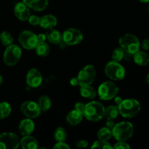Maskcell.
I'll list each match as a JSON object with an SVG mask.
<instances>
[{
	"label": "cell",
	"instance_id": "obj_34",
	"mask_svg": "<svg viewBox=\"0 0 149 149\" xmlns=\"http://www.w3.org/2000/svg\"><path fill=\"white\" fill-rule=\"evenodd\" d=\"M54 149H69L70 146L64 142H57L53 146Z\"/></svg>",
	"mask_w": 149,
	"mask_h": 149
},
{
	"label": "cell",
	"instance_id": "obj_4",
	"mask_svg": "<svg viewBox=\"0 0 149 149\" xmlns=\"http://www.w3.org/2000/svg\"><path fill=\"white\" fill-rule=\"evenodd\" d=\"M119 45L126 53L132 55L138 52L141 47V43L138 38L132 33H127L119 38Z\"/></svg>",
	"mask_w": 149,
	"mask_h": 149
},
{
	"label": "cell",
	"instance_id": "obj_21",
	"mask_svg": "<svg viewBox=\"0 0 149 149\" xmlns=\"http://www.w3.org/2000/svg\"><path fill=\"white\" fill-rule=\"evenodd\" d=\"M133 61L137 65L145 66L149 63V55L146 52L139 50L133 55Z\"/></svg>",
	"mask_w": 149,
	"mask_h": 149
},
{
	"label": "cell",
	"instance_id": "obj_32",
	"mask_svg": "<svg viewBox=\"0 0 149 149\" xmlns=\"http://www.w3.org/2000/svg\"><path fill=\"white\" fill-rule=\"evenodd\" d=\"M28 21L32 26H37V25H39V23H40V17L36 15H32L29 16Z\"/></svg>",
	"mask_w": 149,
	"mask_h": 149
},
{
	"label": "cell",
	"instance_id": "obj_44",
	"mask_svg": "<svg viewBox=\"0 0 149 149\" xmlns=\"http://www.w3.org/2000/svg\"><path fill=\"white\" fill-rule=\"evenodd\" d=\"M146 79L147 83H148V84H149V74L146 76Z\"/></svg>",
	"mask_w": 149,
	"mask_h": 149
},
{
	"label": "cell",
	"instance_id": "obj_37",
	"mask_svg": "<svg viewBox=\"0 0 149 149\" xmlns=\"http://www.w3.org/2000/svg\"><path fill=\"white\" fill-rule=\"evenodd\" d=\"M141 45L144 50H149V39H144Z\"/></svg>",
	"mask_w": 149,
	"mask_h": 149
},
{
	"label": "cell",
	"instance_id": "obj_33",
	"mask_svg": "<svg viewBox=\"0 0 149 149\" xmlns=\"http://www.w3.org/2000/svg\"><path fill=\"white\" fill-rule=\"evenodd\" d=\"M113 148L115 149H129L130 148L129 144L126 141H118L113 146Z\"/></svg>",
	"mask_w": 149,
	"mask_h": 149
},
{
	"label": "cell",
	"instance_id": "obj_43",
	"mask_svg": "<svg viewBox=\"0 0 149 149\" xmlns=\"http://www.w3.org/2000/svg\"><path fill=\"white\" fill-rule=\"evenodd\" d=\"M140 1H141V2H143V3H148L149 2V0H139Z\"/></svg>",
	"mask_w": 149,
	"mask_h": 149
},
{
	"label": "cell",
	"instance_id": "obj_30",
	"mask_svg": "<svg viewBox=\"0 0 149 149\" xmlns=\"http://www.w3.org/2000/svg\"><path fill=\"white\" fill-rule=\"evenodd\" d=\"M125 52L122 47H118L113 49L112 52V61H116V62H120L121 61L125 58Z\"/></svg>",
	"mask_w": 149,
	"mask_h": 149
},
{
	"label": "cell",
	"instance_id": "obj_29",
	"mask_svg": "<svg viewBox=\"0 0 149 149\" xmlns=\"http://www.w3.org/2000/svg\"><path fill=\"white\" fill-rule=\"evenodd\" d=\"M67 132L63 127H58L54 132V138L57 142H64L66 140Z\"/></svg>",
	"mask_w": 149,
	"mask_h": 149
},
{
	"label": "cell",
	"instance_id": "obj_10",
	"mask_svg": "<svg viewBox=\"0 0 149 149\" xmlns=\"http://www.w3.org/2000/svg\"><path fill=\"white\" fill-rule=\"evenodd\" d=\"M20 146V139L13 132L0 134V149H16Z\"/></svg>",
	"mask_w": 149,
	"mask_h": 149
},
{
	"label": "cell",
	"instance_id": "obj_13",
	"mask_svg": "<svg viewBox=\"0 0 149 149\" xmlns=\"http://www.w3.org/2000/svg\"><path fill=\"white\" fill-rule=\"evenodd\" d=\"M42 75L36 68H31L26 74V84L31 88H37L42 83Z\"/></svg>",
	"mask_w": 149,
	"mask_h": 149
},
{
	"label": "cell",
	"instance_id": "obj_23",
	"mask_svg": "<svg viewBox=\"0 0 149 149\" xmlns=\"http://www.w3.org/2000/svg\"><path fill=\"white\" fill-rule=\"evenodd\" d=\"M36 53L38 56L39 57H47L49 54L50 49H49V47L46 42H39L36 45V47L34 48Z\"/></svg>",
	"mask_w": 149,
	"mask_h": 149
},
{
	"label": "cell",
	"instance_id": "obj_38",
	"mask_svg": "<svg viewBox=\"0 0 149 149\" xmlns=\"http://www.w3.org/2000/svg\"><path fill=\"white\" fill-rule=\"evenodd\" d=\"M36 37H37L38 43H39V42H45L47 40L46 34H45V33H39V34H37L36 35Z\"/></svg>",
	"mask_w": 149,
	"mask_h": 149
},
{
	"label": "cell",
	"instance_id": "obj_8",
	"mask_svg": "<svg viewBox=\"0 0 149 149\" xmlns=\"http://www.w3.org/2000/svg\"><path fill=\"white\" fill-rule=\"evenodd\" d=\"M77 78L79 82V86L90 85L93 84L96 78V70L94 65H85L79 71Z\"/></svg>",
	"mask_w": 149,
	"mask_h": 149
},
{
	"label": "cell",
	"instance_id": "obj_12",
	"mask_svg": "<svg viewBox=\"0 0 149 149\" xmlns=\"http://www.w3.org/2000/svg\"><path fill=\"white\" fill-rule=\"evenodd\" d=\"M20 111L26 117L29 119H35L40 116L42 113L38 103L33 100L23 102L20 106Z\"/></svg>",
	"mask_w": 149,
	"mask_h": 149
},
{
	"label": "cell",
	"instance_id": "obj_26",
	"mask_svg": "<svg viewBox=\"0 0 149 149\" xmlns=\"http://www.w3.org/2000/svg\"><path fill=\"white\" fill-rule=\"evenodd\" d=\"M12 112V107L8 102L0 103V119H4L8 117Z\"/></svg>",
	"mask_w": 149,
	"mask_h": 149
},
{
	"label": "cell",
	"instance_id": "obj_17",
	"mask_svg": "<svg viewBox=\"0 0 149 149\" xmlns=\"http://www.w3.org/2000/svg\"><path fill=\"white\" fill-rule=\"evenodd\" d=\"M23 1L29 8L37 12L44 11L49 4V0H23Z\"/></svg>",
	"mask_w": 149,
	"mask_h": 149
},
{
	"label": "cell",
	"instance_id": "obj_5",
	"mask_svg": "<svg viewBox=\"0 0 149 149\" xmlns=\"http://www.w3.org/2000/svg\"><path fill=\"white\" fill-rule=\"evenodd\" d=\"M105 74L112 81H120L125 77L126 71L119 62L111 61L106 65Z\"/></svg>",
	"mask_w": 149,
	"mask_h": 149
},
{
	"label": "cell",
	"instance_id": "obj_31",
	"mask_svg": "<svg viewBox=\"0 0 149 149\" xmlns=\"http://www.w3.org/2000/svg\"><path fill=\"white\" fill-rule=\"evenodd\" d=\"M91 148L112 149L113 148V146H112L111 144L110 143L108 142V141H101V140L98 139V141H96L93 143V145L91 146Z\"/></svg>",
	"mask_w": 149,
	"mask_h": 149
},
{
	"label": "cell",
	"instance_id": "obj_16",
	"mask_svg": "<svg viewBox=\"0 0 149 149\" xmlns=\"http://www.w3.org/2000/svg\"><path fill=\"white\" fill-rule=\"evenodd\" d=\"M57 24H58V20L53 15H45L40 17L39 26L42 29L49 30L55 27Z\"/></svg>",
	"mask_w": 149,
	"mask_h": 149
},
{
	"label": "cell",
	"instance_id": "obj_22",
	"mask_svg": "<svg viewBox=\"0 0 149 149\" xmlns=\"http://www.w3.org/2000/svg\"><path fill=\"white\" fill-rule=\"evenodd\" d=\"M80 95L87 99H94L97 95V91L90 85L80 86Z\"/></svg>",
	"mask_w": 149,
	"mask_h": 149
},
{
	"label": "cell",
	"instance_id": "obj_45",
	"mask_svg": "<svg viewBox=\"0 0 149 149\" xmlns=\"http://www.w3.org/2000/svg\"><path fill=\"white\" fill-rule=\"evenodd\" d=\"M148 12H149V7H148Z\"/></svg>",
	"mask_w": 149,
	"mask_h": 149
},
{
	"label": "cell",
	"instance_id": "obj_7",
	"mask_svg": "<svg viewBox=\"0 0 149 149\" xmlns=\"http://www.w3.org/2000/svg\"><path fill=\"white\" fill-rule=\"evenodd\" d=\"M21 56L22 50L20 47L12 44L6 47L3 55V61L7 65L13 66L19 62Z\"/></svg>",
	"mask_w": 149,
	"mask_h": 149
},
{
	"label": "cell",
	"instance_id": "obj_25",
	"mask_svg": "<svg viewBox=\"0 0 149 149\" xmlns=\"http://www.w3.org/2000/svg\"><path fill=\"white\" fill-rule=\"evenodd\" d=\"M38 105L40 108L42 112H45L49 110L52 106L51 99L47 95H42L38 100Z\"/></svg>",
	"mask_w": 149,
	"mask_h": 149
},
{
	"label": "cell",
	"instance_id": "obj_35",
	"mask_svg": "<svg viewBox=\"0 0 149 149\" xmlns=\"http://www.w3.org/2000/svg\"><path fill=\"white\" fill-rule=\"evenodd\" d=\"M88 144L89 143L87 141H85V140H80V141H77V143H76V146H77V148H82L87 147Z\"/></svg>",
	"mask_w": 149,
	"mask_h": 149
},
{
	"label": "cell",
	"instance_id": "obj_14",
	"mask_svg": "<svg viewBox=\"0 0 149 149\" xmlns=\"http://www.w3.org/2000/svg\"><path fill=\"white\" fill-rule=\"evenodd\" d=\"M14 13L15 17L21 21L28 20L30 15V8L23 1L16 3L14 7Z\"/></svg>",
	"mask_w": 149,
	"mask_h": 149
},
{
	"label": "cell",
	"instance_id": "obj_36",
	"mask_svg": "<svg viewBox=\"0 0 149 149\" xmlns=\"http://www.w3.org/2000/svg\"><path fill=\"white\" fill-rule=\"evenodd\" d=\"M74 109L78 110L79 111L83 113L84 111V109H85V104L81 102H77L75 105H74Z\"/></svg>",
	"mask_w": 149,
	"mask_h": 149
},
{
	"label": "cell",
	"instance_id": "obj_9",
	"mask_svg": "<svg viewBox=\"0 0 149 149\" xmlns=\"http://www.w3.org/2000/svg\"><path fill=\"white\" fill-rule=\"evenodd\" d=\"M83 33L79 29L69 28L63 31L62 34L63 41L65 45L69 46L77 45L83 40Z\"/></svg>",
	"mask_w": 149,
	"mask_h": 149
},
{
	"label": "cell",
	"instance_id": "obj_41",
	"mask_svg": "<svg viewBox=\"0 0 149 149\" xmlns=\"http://www.w3.org/2000/svg\"><path fill=\"white\" fill-rule=\"evenodd\" d=\"M113 100H114V102H115V103L116 104V106H118V105H119V103L122 101V98L121 97H119V96L116 95V97H113Z\"/></svg>",
	"mask_w": 149,
	"mask_h": 149
},
{
	"label": "cell",
	"instance_id": "obj_19",
	"mask_svg": "<svg viewBox=\"0 0 149 149\" xmlns=\"http://www.w3.org/2000/svg\"><path fill=\"white\" fill-rule=\"evenodd\" d=\"M20 146L23 149H36L39 147L38 141L31 135H25L20 140Z\"/></svg>",
	"mask_w": 149,
	"mask_h": 149
},
{
	"label": "cell",
	"instance_id": "obj_39",
	"mask_svg": "<svg viewBox=\"0 0 149 149\" xmlns=\"http://www.w3.org/2000/svg\"><path fill=\"white\" fill-rule=\"evenodd\" d=\"M70 84L72 87H77V86L79 85V79L77 77H74L70 80Z\"/></svg>",
	"mask_w": 149,
	"mask_h": 149
},
{
	"label": "cell",
	"instance_id": "obj_3",
	"mask_svg": "<svg viewBox=\"0 0 149 149\" xmlns=\"http://www.w3.org/2000/svg\"><path fill=\"white\" fill-rule=\"evenodd\" d=\"M112 131V136L117 141H127L132 138L134 133V127L129 122H122L115 124Z\"/></svg>",
	"mask_w": 149,
	"mask_h": 149
},
{
	"label": "cell",
	"instance_id": "obj_20",
	"mask_svg": "<svg viewBox=\"0 0 149 149\" xmlns=\"http://www.w3.org/2000/svg\"><path fill=\"white\" fill-rule=\"evenodd\" d=\"M47 39L49 41V43L52 45H58L61 44L63 41L62 33L59 31L55 29H49L46 33Z\"/></svg>",
	"mask_w": 149,
	"mask_h": 149
},
{
	"label": "cell",
	"instance_id": "obj_42",
	"mask_svg": "<svg viewBox=\"0 0 149 149\" xmlns=\"http://www.w3.org/2000/svg\"><path fill=\"white\" fill-rule=\"evenodd\" d=\"M2 82H3V78H2V77H1V76L0 75V86L1 85Z\"/></svg>",
	"mask_w": 149,
	"mask_h": 149
},
{
	"label": "cell",
	"instance_id": "obj_2",
	"mask_svg": "<svg viewBox=\"0 0 149 149\" xmlns=\"http://www.w3.org/2000/svg\"><path fill=\"white\" fill-rule=\"evenodd\" d=\"M119 114L125 118H132L138 114L141 109V106L139 101L135 99L128 98L122 100L118 105Z\"/></svg>",
	"mask_w": 149,
	"mask_h": 149
},
{
	"label": "cell",
	"instance_id": "obj_40",
	"mask_svg": "<svg viewBox=\"0 0 149 149\" xmlns=\"http://www.w3.org/2000/svg\"><path fill=\"white\" fill-rule=\"evenodd\" d=\"M114 125H115L114 122H113V120H111V119H109V120L106 121V127L109 128L110 130L113 129V127H114Z\"/></svg>",
	"mask_w": 149,
	"mask_h": 149
},
{
	"label": "cell",
	"instance_id": "obj_24",
	"mask_svg": "<svg viewBox=\"0 0 149 149\" xmlns=\"http://www.w3.org/2000/svg\"><path fill=\"white\" fill-rule=\"evenodd\" d=\"M119 114V109H118L117 106H109L107 109H106L105 110V114H104V118H106L107 120L109 119H116L118 116V115Z\"/></svg>",
	"mask_w": 149,
	"mask_h": 149
},
{
	"label": "cell",
	"instance_id": "obj_6",
	"mask_svg": "<svg viewBox=\"0 0 149 149\" xmlns=\"http://www.w3.org/2000/svg\"><path fill=\"white\" fill-rule=\"evenodd\" d=\"M119 87L113 81H104L100 84L97 94L102 100H109L113 99L119 93Z\"/></svg>",
	"mask_w": 149,
	"mask_h": 149
},
{
	"label": "cell",
	"instance_id": "obj_15",
	"mask_svg": "<svg viewBox=\"0 0 149 149\" xmlns=\"http://www.w3.org/2000/svg\"><path fill=\"white\" fill-rule=\"evenodd\" d=\"M34 129V122H33V120H31V119H29V118L23 119L19 124L18 130L20 133L23 136L31 135Z\"/></svg>",
	"mask_w": 149,
	"mask_h": 149
},
{
	"label": "cell",
	"instance_id": "obj_28",
	"mask_svg": "<svg viewBox=\"0 0 149 149\" xmlns=\"http://www.w3.org/2000/svg\"><path fill=\"white\" fill-rule=\"evenodd\" d=\"M13 42H14V39L10 32L4 31L0 33V42L4 46H9V45L13 44Z\"/></svg>",
	"mask_w": 149,
	"mask_h": 149
},
{
	"label": "cell",
	"instance_id": "obj_1",
	"mask_svg": "<svg viewBox=\"0 0 149 149\" xmlns=\"http://www.w3.org/2000/svg\"><path fill=\"white\" fill-rule=\"evenodd\" d=\"M106 108L99 101H92L85 105L83 115L90 122H98L104 117Z\"/></svg>",
	"mask_w": 149,
	"mask_h": 149
},
{
	"label": "cell",
	"instance_id": "obj_11",
	"mask_svg": "<svg viewBox=\"0 0 149 149\" xmlns=\"http://www.w3.org/2000/svg\"><path fill=\"white\" fill-rule=\"evenodd\" d=\"M18 40L21 46L24 49H29V50L34 49L38 44L36 34L28 30L23 31L20 33Z\"/></svg>",
	"mask_w": 149,
	"mask_h": 149
},
{
	"label": "cell",
	"instance_id": "obj_18",
	"mask_svg": "<svg viewBox=\"0 0 149 149\" xmlns=\"http://www.w3.org/2000/svg\"><path fill=\"white\" fill-rule=\"evenodd\" d=\"M83 118H84L83 113L74 109V110H71V111L68 112V114L66 115L65 119H66L67 123L69 124L70 125L76 126V125L81 123Z\"/></svg>",
	"mask_w": 149,
	"mask_h": 149
},
{
	"label": "cell",
	"instance_id": "obj_27",
	"mask_svg": "<svg viewBox=\"0 0 149 149\" xmlns=\"http://www.w3.org/2000/svg\"><path fill=\"white\" fill-rule=\"evenodd\" d=\"M112 137V131L109 128L104 127L100 128L97 132V138L101 141H108Z\"/></svg>",
	"mask_w": 149,
	"mask_h": 149
}]
</instances>
